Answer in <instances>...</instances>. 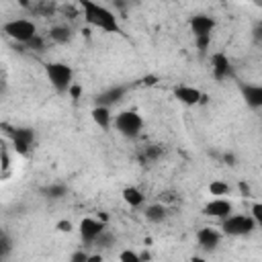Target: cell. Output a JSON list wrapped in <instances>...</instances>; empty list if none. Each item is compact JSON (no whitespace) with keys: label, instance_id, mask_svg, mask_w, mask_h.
I'll return each instance as SVG.
<instances>
[{"label":"cell","instance_id":"6da1fadb","mask_svg":"<svg viewBox=\"0 0 262 262\" xmlns=\"http://www.w3.org/2000/svg\"><path fill=\"white\" fill-rule=\"evenodd\" d=\"M80 8H82V14H84V20L104 33H121V25H119V18L117 14L106 8L104 4L96 2V0H78Z\"/></svg>","mask_w":262,"mask_h":262},{"label":"cell","instance_id":"7a4b0ae2","mask_svg":"<svg viewBox=\"0 0 262 262\" xmlns=\"http://www.w3.org/2000/svg\"><path fill=\"white\" fill-rule=\"evenodd\" d=\"M45 76L49 84L59 94H68L74 84V70L66 61H47L45 63Z\"/></svg>","mask_w":262,"mask_h":262},{"label":"cell","instance_id":"3957f363","mask_svg":"<svg viewBox=\"0 0 262 262\" xmlns=\"http://www.w3.org/2000/svg\"><path fill=\"white\" fill-rule=\"evenodd\" d=\"M188 27H190V33L196 41V47L201 51H205L211 43V33L215 29V18L205 14V12H199V14H192L188 18Z\"/></svg>","mask_w":262,"mask_h":262},{"label":"cell","instance_id":"277c9868","mask_svg":"<svg viewBox=\"0 0 262 262\" xmlns=\"http://www.w3.org/2000/svg\"><path fill=\"white\" fill-rule=\"evenodd\" d=\"M219 229L223 231V235H231V237H244L250 235L256 229V221L252 215L246 213H231L229 217L221 219Z\"/></svg>","mask_w":262,"mask_h":262},{"label":"cell","instance_id":"5b68a950","mask_svg":"<svg viewBox=\"0 0 262 262\" xmlns=\"http://www.w3.org/2000/svg\"><path fill=\"white\" fill-rule=\"evenodd\" d=\"M4 35L16 43H23L27 45L35 35H37V25L29 18H12V20H6L4 27H2Z\"/></svg>","mask_w":262,"mask_h":262},{"label":"cell","instance_id":"8992f818","mask_svg":"<svg viewBox=\"0 0 262 262\" xmlns=\"http://www.w3.org/2000/svg\"><path fill=\"white\" fill-rule=\"evenodd\" d=\"M113 125H115V129H117L123 137L133 139V137H137V135L141 133V129H143V119H141V115H139L137 111H121L119 115H115Z\"/></svg>","mask_w":262,"mask_h":262},{"label":"cell","instance_id":"52a82bcc","mask_svg":"<svg viewBox=\"0 0 262 262\" xmlns=\"http://www.w3.org/2000/svg\"><path fill=\"white\" fill-rule=\"evenodd\" d=\"M106 229V223L102 219H96V217H84L78 225V231H80V239L86 244V246H94V242L98 239V235Z\"/></svg>","mask_w":262,"mask_h":262},{"label":"cell","instance_id":"ba28073f","mask_svg":"<svg viewBox=\"0 0 262 262\" xmlns=\"http://www.w3.org/2000/svg\"><path fill=\"white\" fill-rule=\"evenodd\" d=\"M8 135L12 139L14 149L20 156H27L31 151V147L35 145V129H31V127H12L8 131Z\"/></svg>","mask_w":262,"mask_h":262},{"label":"cell","instance_id":"9c48e42d","mask_svg":"<svg viewBox=\"0 0 262 262\" xmlns=\"http://www.w3.org/2000/svg\"><path fill=\"white\" fill-rule=\"evenodd\" d=\"M172 94H174V98H176L178 102H182L184 106H196V104L205 102V98H207L199 88H194V86H190V84H176V86L172 88Z\"/></svg>","mask_w":262,"mask_h":262},{"label":"cell","instance_id":"30bf717a","mask_svg":"<svg viewBox=\"0 0 262 262\" xmlns=\"http://www.w3.org/2000/svg\"><path fill=\"white\" fill-rule=\"evenodd\" d=\"M233 213V203L225 196H213L205 207H203V215L211 217V219H225Z\"/></svg>","mask_w":262,"mask_h":262},{"label":"cell","instance_id":"8fae6325","mask_svg":"<svg viewBox=\"0 0 262 262\" xmlns=\"http://www.w3.org/2000/svg\"><path fill=\"white\" fill-rule=\"evenodd\" d=\"M211 74L217 82H223L227 78L233 76V66H231V59L223 53V51H215L211 55Z\"/></svg>","mask_w":262,"mask_h":262},{"label":"cell","instance_id":"7c38bea8","mask_svg":"<svg viewBox=\"0 0 262 262\" xmlns=\"http://www.w3.org/2000/svg\"><path fill=\"white\" fill-rule=\"evenodd\" d=\"M127 90H129V86H125V84H113V86L104 88L102 92H98V94L94 96V104H104V106L119 104V102L125 98Z\"/></svg>","mask_w":262,"mask_h":262},{"label":"cell","instance_id":"4fadbf2b","mask_svg":"<svg viewBox=\"0 0 262 262\" xmlns=\"http://www.w3.org/2000/svg\"><path fill=\"white\" fill-rule=\"evenodd\" d=\"M221 235H223L221 229H215V227L205 225V227H201V229L196 231V244H199L205 252H213V250L221 244Z\"/></svg>","mask_w":262,"mask_h":262},{"label":"cell","instance_id":"5bb4252c","mask_svg":"<svg viewBox=\"0 0 262 262\" xmlns=\"http://www.w3.org/2000/svg\"><path fill=\"white\" fill-rule=\"evenodd\" d=\"M239 94L250 108H262V84H244L239 82Z\"/></svg>","mask_w":262,"mask_h":262},{"label":"cell","instance_id":"9a60e30c","mask_svg":"<svg viewBox=\"0 0 262 262\" xmlns=\"http://www.w3.org/2000/svg\"><path fill=\"white\" fill-rule=\"evenodd\" d=\"M90 117L102 131H108L113 127V121H115V117L111 115V106H104V104H94L90 111Z\"/></svg>","mask_w":262,"mask_h":262},{"label":"cell","instance_id":"2e32d148","mask_svg":"<svg viewBox=\"0 0 262 262\" xmlns=\"http://www.w3.org/2000/svg\"><path fill=\"white\" fill-rule=\"evenodd\" d=\"M49 39L53 43H57V45H66V43H70L74 39V31L68 25H53L49 29Z\"/></svg>","mask_w":262,"mask_h":262},{"label":"cell","instance_id":"e0dca14e","mask_svg":"<svg viewBox=\"0 0 262 262\" xmlns=\"http://www.w3.org/2000/svg\"><path fill=\"white\" fill-rule=\"evenodd\" d=\"M143 215H145V219H147L149 223H164L166 217H168V209H166V205H162V203H151V205L145 207Z\"/></svg>","mask_w":262,"mask_h":262},{"label":"cell","instance_id":"ac0fdd59","mask_svg":"<svg viewBox=\"0 0 262 262\" xmlns=\"http://www.w3.org/2000/svg\"><path fill=\"white\" fill-rule=\"evenodd\" d=\"M121 196H123V201H125L129 207H133V209H137V207H141V205L145 203V194H143L137 186H125L123 192H121Z\"/></svg>","mask_w":262,"mask_h":262},{"label":"cell","instance_id":"d6986e66","mask_svg":"<svg viewBox=\"0 0 262 262\" xmlns=\"http://www.w3.org/2000/svg\"><path fill=\"white\" fill-rule=\"evenodd\" d=\"M164 156V145H145L139 154L141 164H154Z\"/></svg>","mask_w":262,"mask_h":262},{"label":"cell","instance_id":"ffe728a7","mask_svg":"<svg viewBox=\"0 0 262 262\" xmlns=\"http://www.w3.org/2000/svg\"><path fill=\"white\" fill-rule=\"evenodd\" d=\"M41 192H43L47 199H61V196H66L68 186H66V184H49V186H45Z\"/></svg>","mask_w":262,"mask_h":262},{"label":"cell","instance_id":"44dd1931","mask_svg":"<svg viewBox=\"0 0 262 262\" xmlns=\"http://www.w3.org/2000/svg\"><path fill=\"white\" fill-rule=\"evenodd\" d=\"M209 192H211V196H227L229 194V184L223 182V180H213L209 184Z\"/></svg>","mask_w":262,"mask_h":262},{"label":"cell","instance_id":"7402d4cb","mask_svg":"<svg viewBox=\"0 0 262 262\" xmlns=\"http://www.w3.org/2000/svg\"><path fill=\"white\" fill-rule=\"evenodd\" d=\"M250 215L254 217L256 227L262 229V201H254V203L250 205Z\"/></svg>","mask_w":262,"mask_h":262},{"label":"cell","instance_id":"603a6c76","mask_svg":"<svg viewBox=\"0 0 262 262\" xmlns=\"http://www.w3.org/2000/svg\"><path fill=\"white\" fill-rule=\"evenodd\" d=\"M119 260L121 262H141V254H137L133 250H123L119 254Z\"/></svg>","mask_w":262,"mask_h":262},{"label":"cell","instance_id":"cb8c5ba5","mask_svg":"<svg viewBox=\"0 0 262 262\" xmlns=\"http://www.w3.org/2000/svg\"><path fill=\"white\" fill-rule=\"evenodd\" d=\"M111 244H113V235H111L106 229H104V231L98 235V239L94 242V246H96V248H98V246H100V248H108Z\"/></svg>","mask_w":262,"mask_h":262},{"label":"cell","instance_id":"d4e9b609","mask_svg":"<svg viewBox=\"0 0 262 262\" xmlns=\"http://www.w3.org/2000/svg\"><path fill=\"white\" fill-rule=\"evenodd\" d=\"M8 254H10V239H8L6 233H2V237H0V258L4 260V258H8Z\"/></svg>","mask_w":262,"mask_h":262},{"label":"cell","instance_id":"484cf974","mask_svg":"<svg viewBox=\"0 0 262 262\" xmlns=\"http://www.w3.org/2000/svg\"><path fill=\"white\" fill-rule=\"evenodd\" d=\"M27 47H29V49H35V51H43V49H45V41H43V37H39V33H37V35L27 43Z\"/></svg>","mask_w":262,"mask_h":262},{"label":"cell","instance_id":"4316f807","mask_svg":"<svg viewBox=\"0 0 262 262\" xmlns=\"http://www.w3.org/2000/svg\"><path fill=\"white\" fill-rule=\"evenodd\" d=\"M88 258H90V254H86L84 250H78V252H74V254L70 256L72 262H88Z\"/></svg>","mask_w":262,"mask_h":262},{"label":"cell","instance_id":"83f0119b","mask_svg":"<svg viewBox=\"0 0 262 262\" xmlns=\"http://www.w3.org/2000/svg\"><path fill=\"white\" fill-rule=\"evenodd\" d=\"M254 41H256L258 45H262V20L256 23V27H254Z\"/></svg>","mask_w":262,"mask_h":262},{"label":"cell","instance_id":"f1b7e54d","mask_svg":"<svg viewBox=\"0 0 262 262\" xmlns=\"http://www.w3.org/2000/svg\"><path fill=\"white\" fill-rule=\"evenodd\" d=\"M57 229L68 233V231H72V223H70V221H59V223H57Z\"/></svg>","mask_w":262,"mask_h":262},{"label":"cell","instance_id":"f546056e","mask_svg":"<svg viewBox=\"0 0 262 262\" xmlns=\"http://www.w3.org/2000/svg\"><path fill=\"white\" fill-rule=\"evenodd\" d=\"M68 94H72L74 98H78V96H80V86H78V84H72V88H70Z\"/></svg>","mask_w":262,"mask_h":262},{"label":"cell","instance_id":"4dcf8cb0","mask_svg":"<svg viewBox=\"0 0 262 262\" xmlns=\"http://www.w3.org/2000/svg\"><path fill=\"white\" fill-rule=\"evenodd\" d=\"M102 260V254H90V258H88V262H100Z\"/></svg>","mask_w":262,"mask_h":262},{"label":"cell","instance_id":"1f68e13d","mask_svg":"<svg viewBox=\"0 0 262 262\" xmlns=\"http://www.w3.org/2000/svg\"><path fill=\"white\" fill-rule=\"evenodd\" d=\"M250 2H254L256 6H260V8H262V0H250Z\"/></svg>","mask_w":262,"mask_h":262},{"label":"cell","instance_id":"d6a6232c","mask_svg":"<svg viewBox=\"0 0 262 262\" xmlns=\"http://www.w3.org/2000/svg\"><path fill=\"white\" fill-rule=\"evenodd\" d=\"M248 2H250V0H248Z\"/></svg>","mask_w":262,"mask_h":262}]
</instances>
